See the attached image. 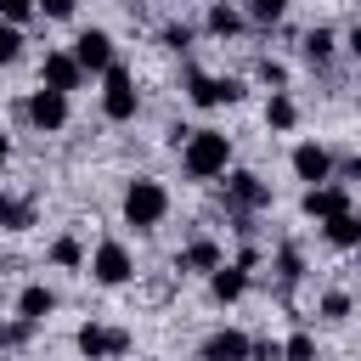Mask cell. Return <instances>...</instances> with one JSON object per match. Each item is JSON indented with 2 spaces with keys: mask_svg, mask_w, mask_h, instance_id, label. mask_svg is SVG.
Masks as SVG:
<instances>
[{
  "mask_svg": "<svg viewBox=\"0 0 361 361\" xmlns=\"http://www.w3.org/2000/svg\"><path fill=\"white\" fill-rule=\"evenodd\" d=\"M259 79H265L271 90H282V85H288V68H282V62H259Z\"/></svg>",
  "mask_w": 361,
  "mask_h": 361,
  "instance_id": "f546056e",
  "label": "cell"
},
{
  "mask_svg": "<svg viewBox=\"0 0 361 361\" xmlns=\"http://www.w3.org/2000/svg\"><path fill=\"white\" fill-rule=\"evenodd\" d=\"M305 214L310 220H338V214H350V192L344 186H305Z\"/></svg>",
  "mask_w": 361,
  "mask_h": 361,
  "instance_id": "8fae6325",
  "label": "cell"
},
{
  "mask_svg": "<svg viewBox=\"0 0 361 361\" xmlns=\"http://www.w3.org/2000/svg\"><path fill=\"white\" fill-rule=\"evenodd\" d=\"M39 85H51V90H79V85H85L79 56H73V51H45V62H39Z\"/></svg>",
  "mask_w": 361,
  "mask_h": 361,
  "instance_id": "ba28073f",
  "label": "cell"
},
{
  "mask_svg": "<svg viewBox=\"0 0 361 361\" xmlns=\"http://www.w3.org/2000/svg\"><path fill=\"white\" fill-rule=\"evenodd\" d=\"M6 158H11V141H6V130H0V164H6Z\"/></svg>",
  "mask_w": 361,
  "mask_h": 361,
  "instance_id": "e575fe53",
  "label": "cell"
},
{
  "mask_svg": "<svg viewBox=\"0 0 361 361\" xmlns=\"http://www.w3.org/2000/svg\"><path fill=\"white\" fill-rule=\"evenodd\" d=\"M299 51H305V62H316V68H322V62L333 56V28H310V34L299 39Z\"/></svg>",
  "mask_w": 361,
  "mask_h": 361,
  "instance_id": "ffe728a7",
  "label": "cell"
},
{
  "mask_svg": "<svg viewBox=\"0 0 361 361\" xmlns=\"http://www.w3.org/2000/svg\"><path fill=\"white\" fill-rule=\"evenodd\" d=\"M322 316L327 322H344L350 316V293H322Z\"/></svg>",
  "mask_w": 361,
  "mask_h": 361,
  "instance_id": "4316f807",
  "label": "cell"
},
{
  "mask_svg": "<svg viewBox=\"0 0 361 361\" xmlns=\"http://www.w3.org/2000/svg\"><path fill=\"white\" fill-rule=\"evenodd\" d=\"M226 203L231 209H265L271 203V186L254 169H237V175H226Z\"/></svg>",
  "mask_w": 361,
  "mask_h": 361,
  "instance_id": "30bf717a",
  "label": "cell"
},
{
  "mask_svg": "<svg viewBox=\"0 0 361 361\" xmlns=\"http://www.w3.org/2000/svg\"><path fill=\"white\" fill-rule=\"evenodd\" d=\"M51 310H56V293H51L45 282H28V288L17 293V316H23V322H45Z\"/></svg>",
  "mask_w": 361,
  "mask_h": 361,
  "instance_id": "9a60e30c",
  "label": "cell"
},
{
  "mask_svg": "<svg viewBox=\"0 0 361 361\" xmlns=\"http://www.w3.org/2000/svg\"><path fill=\"white\" fill-rule=\"evenodd\" d=\"M327 169H333V158H327L316 141H299V147H293V175H299L305 186H322V180H327Z\"/></svg>",
  "mask_w": 361,
  "mask_h": 361,
  "instance_id": "5bb4252c",
  "label": "cell"
},
{
  "mask_svg": "<svg viewBox=\"0 0 361 361\" xmlns=\"http://www.w3.org/2000/svg\"><path fill=\"white\" fill-rule=\"evenodd\" d=\"M186 96H192V107H231V102H243V85H237V79L192 73V79H186Z\"/></svg>",
  "mask_w": 361,
  "mask_h": 361,
  "instance_id": "52a82bcc",
  "label": "cell"
},
{
  "mask_svg": "<svg viewBox=\"0 0 361 361\" xmlns=\"http://www.w3.org/2000/svg\"><path fill=\"white\" fill-rule=\"evenodd\" d=\"M350 51H355V56H361V23H355V28H350Z\"/></svg>",
  "mask_w": 361,
  "mask_h": 361,
  "instance_id": "836d02e7",
  "label": "cell"
},
{
  "mask_svg": "<svg viewBox=\"0 0 361 361\" xmlns=\"http://www.w3.org/2000/svg\"><path fill=\"white\" fill-rule=\"evenodd\" d=\"M265 124H271V130H293V124H299V107H293L288 90H271V102H265Z\"/></svg>",
  "mask_w": 361,
  "mask_h": 361,
  "instance_id": "ac0fdd59",
  "label": "cell"
},
{
  "mask_svg": "<svg viewBox=\"0 0 361 361\" xmlns=\"http://www.w3.org/2000/svg\"><path fill=\"white\" fill-rule=\"evenodd\" d=\"M73 6H79V0H39V11H45V17H56V23H68V17H73Z\"/></svg>",
  "mask_w": 361,
  "mask_h": 361,
  "instance_id": "4dcf8cb0",
  "label": "cell"
},
{
  "mask_svg": "<svg viewBox=\"0 0 361 361\" xmlns=\"http://www.w3.org/2000/svg\"><path fill=\"white\" fill-rule=\"evenodd\" d=\"M220 259H226V254H220V243H209V237H192V243L180 248V259H175V265H180V271H214Z\"/></svg>",
  "mask_w": 361,
  "mask_h": 361,
  "instance_id": "2e32d148",
  "label": "cell"
},
{
  "mask_svg": "<svg viewBox=\"0 0 361 361\" xmlns=\"http://www.w3.org/2000/svg\"><path fill=\"white\" fill-rule=\"evenodd\" d=\"M164 45H169V51H186V45H192V28H186V23H169V28H164Z\"/></svg>",
  "mask_w": 361,
  "mask_h": 361,
  "instance_id": "f1b7e54d",
  "label": "cell"
},
{
  "mask_svg": "<svg viewBox=\"0 0 361 361\" xmlns=\"http://www.w3.org/2000/svg\"><path fill=\"white\" fill-rule=\"evenodd\" d=\"M299 271H305L299 248H282V254H276V276H282V282H299Z\"/></svg>",
  "mask_w": 361,
  "mask_h": 361,
  "instance_id": "484cf974",
  "label": "cell"
},
{
  "mask_svg": "<svg viewBox=\"0 0 361 361\" xmlns=\"http://www.w3.org/2000/svg\"><path fill=\"white\" fill-rule=\"evenodd\" d=\"M322 237L333 248H361V220L355 214H338V220H322Z\"/></svg>",
  "mask_w": 361,
  "mask_h": 361,
  "instance_id": "e0dca14e",
  "label": "cell"
},
{
  "mask_svg": "<svg viewBox=\"0 0 361 361\" xmlns=\"http://www.w3.org/2000/svg\"><path fill=\"white\" fill-rule=\"evenodd\" d=\"M226 164H231V135L226 130H192L180 141V169L192 180H214V175H226Z\"/></svg>",
  "mask_w": 361,
  "mask_h": 361,
  "instance_id": "6da1fadb",
  "label": "cell"
},
{
  "mask_svg": "<svg viewBox=\"0 0 361 361\" xmlns=\"http://www.w3.org/2000/svg\"><path fill=\"white\" fill-rule=\"evenodd\" d=\"M282 361H316V338H310V333H293V338L282 344Z\"/></svg>",
  "mask_w": 361,
  "mask_h": 361,
  "instance_id": "cb8c5ba5",
  "label": "cell"
},
{
  "mask_svg": "<svg viewBox=\"0 0 361 361\" xmlns=\"http://www.w3.org/2000/svg\"><path fill=\"white\" fill-rule=\"evenodd\" d=\"M350 180H361V158H355V164H350Z\"/></svg>",
  "mask_w": 361,
  "mask_h": 361,
  "instance_id": "d590c367",
  "label": "cell"
},
{
  "mask_svg": "<svg viewBox=\"0 0 361 361\" xmlns=\"http://www.w3.org/2000/svg\"><path fill=\"white\" fill-rule=\"evenodd\" d=\"M34 6H39V0H0V17H6V23H28Z\"/></svg>",
  "mask_w": 361,
  "mask_h": 361,
  "instance_id": "83f0119b",
  "label": "cell"
},
{
  "mask_svg": "<svg viewBox=\"0 0 361 361\" xmlns=\"http://www.w3.org/2000/svg\"><path fill=\"white\" fill-rule=\"evenodd\" d=\"M282 11H288V0H248V17H254V23H265V28H271V23H282Z\"/></svg>",
  "mask_w": 361,
  "mask_h": 361,
  "instance_id": "d4e9b609",
  "label": "cell"
},
{
  "mask_svg": "<svg viewBox=\"0 0 361 361\" xmlns=\"http://www.w3.org/2000/svg\"><path fill=\"white\" fill-rule=\"evenodd\" d=\"M17 56H23V23L0 17V62H17Z\"/></svg>",
  "mask_w": 361,
  "mask_h": 361,
  "instance_id": "603a6c76",
  "label": "cell"
},
{
  "mask_svg": "<svg viewBox=\"0 0 361 361\" xmlns=\"http://www.w3.org/2000/svg\"><path fill=\"white\" fill-rule=\"evenodd\" d=\"M0 361H6V350H0Z\"/></svg>",
  "mask_w": 361,
  "mask_h": 361,
  "instance_id": "8d00e7d4",
  "label": "cell"
},
{
  "mask_svg": "<svg viewBox=\"0 0 361 361\" xmlns=\"http://www.w3.org/2000/svg\"><path fill=\"white\" fill-rule=\"evenodd\" d=\"M73 344H79V355H85V361H113V355H130V333H124V327H96V322H85Z\"/></svg>",
  "mask_w": 361,
  "mask_h": 361,
  "instance_id": "5b68a950",
  "label": "cell"
},
{
  "mask_svg": "<svg viewBox=\"0 0 361 361\" xmlns=\"http://www.w3.org/2000/svg\"><path fill=\"white\" fill-rule=\"evenodd\" d=\"M248 361H282V344H271V338H259V344L248 350Z\"/></svg>",
  "mask_w": 361,
  "mask_h": 361,
  "instance_id": "1f68e13d",
  "label": "cell"
},
{
  "mask_svg": "<svg viewBox=\"0 0 361 361\" xmlns=\"http://www.w3.org/2000/svg\"><path fill=\"white\" fill-rule=\"evenodd\" d=\"M11 344H17V322H6V316H0V350H11Z\"/></svg>",
  "mask_w": 361,
  "mask_h": 361,
  "instance_id": "d6a6232c",
  "label": "cell"
},
{
  "mask_svg": "<svg viewBox=\"0 0 361 361\" xmlns=\"http://www.w3.org/2000/svg\"><path fill=\"white\" fill-rule=\"evenodd\" d=\"M23 113H28V124H34V130H62V124H68V90L39 85V90L23 102Z\"/></svg>",
  "mask_w": 361,
  "mask_h": 361,
  "instance_id": "8992f818",
  "label": "cell"
},
{
  "mask_svg": "<svg viewBox=\"0 0 361 361\" xmlns=\"http://www.w3.org/2000/svg\"><path fill=\"white\" fill-rule=\"evenodd\" d=\"M209 293H214L220 305H237V299L248 293V265H237V259L226 265V259H220V265L209 271Z\"/></svg>",
  "mask_w": 361,
  "mask_h": 361,
  "instance_id": "7c38bea8",
  "label": "cell"
},
{
  "mask_svg": "<svg viewBox=\"0 0 361 361\" xmlns=\"http://www.w3.org/2000/svg\"><path fill=\"white\" fill-rule=\"evenodd\" d=\"M73 56H79L85 73H107V68L118 62V56H113V39H107L102 28H85V34L73 39Z\"/></svg>",
  "mask_w": 361,
  "mask_h": 361,
  "instance_id": "9c48e42d",
  "label": "cell"
},
{
  "mask_svg": "<svg viewBox=\"0 0 361 361\" xmlns=\"http://www.w3.org/2000/svg\"><path fill=\"white\" fill-rule=\"evenodd\" d=\"M90 276L102 282V288H124L130 276H135V259H130V248L124 243H96V254H90Z\"/></svg>",
  "mask_w": 361,
  "mask_h": 361,
  "instance_id": "277c9868",
  "label": "cell"
},
{
  "mask_svg": "<svg viewBox=\"0 0 361 361\" xmlns=\"http://www.w3.org/2000/svg\"><path fill=\"white\" fill-rule=\"evenodd\" d=\"M51 265H62V271H79V265H85V248H79V237H56V243H51Z\"/></svg>",
  "mask_w": 361,
  "mask_h": 361,
  "instance_id": "44dd1931",
  "label": "cell"
},
{
  "mask_svg": "<svg viewBox=\"0 0 361 361\" xmlns=\"http://www.w3.org/2000/svg\"><path fill=\"white\" fill-rule=\"evenodd\" d=\"M135 107H141L135 79H130V68H124V62H113V68L102 73V113H107L113 124H130V118H135Z\"/></svg>",
  "mask_w": 361,
  "mask_h": 361,
  "instance_id": "3957f363",
  "label": "cell"
},
{
  "mask_svg": "<svg viewBox=\"0 0 361 361\" xmlns=\"http://www.w3.org/2000/svg\"><path fill=\"white\" fill-rule=\"evenodd\" d=\"M164 214H169V192H164V180H130L124 186V226H135V231H152V226H164Z\"/></svg>",
  "mask_w": 361,
  "mask_h": 361,
  "instance_id": "7a4b0ae2",
  "label": "cell"
},
{
  "mask_svg": "<svg viewBox=\"0 0 361 361\" xmlns=\"http://www.w3.org/2000/svg\"><path fill=\"white\" fill-rule=\"evenodd\" d=\"M28 226H34V209L0 192V231H28Z\"/></svg>",
  "mask_w": 361,
  "mask_h": 361,
  "instance_id": "d6986e66",
  "label": "cell"
},
{
  "mask_svg": "<svg viewBox=\"0 0 361 361\" xmlns=\"http://www.w3.org/2000/svg\"><path fill=\"white\" fill-rule=\"evenodd\" d=\"M243 28V11H231V6H209V34H220V39H231Z\"/></svg>",
  "mask_w": 361,
  "mask_h": 361,
  "instance_id": "7402d4cb",
  "label": "cell"
},
{
  "mask_svg": "<svg viewBox=\"0 0 361 361\" xmlns=\"http://www.w3.org/2000/svg\"><path fill=\"white\" fill-rule=\"evenodd\" d=\"M248 350H254V338H248V333H237V327H220V333H209V344H203V361H248Z\"/></svg>",
  "mask_w": 361,
  "mask_h": 361,
  "instance_id": "4fadbf2b",
  "label": "cell"
},
{
  "mask_svg": "<svg viewBox=\"0 0 361 361\" xmlns=\"http://www.w3.org/2000/svg\"><path fill=\"white\" fill-rule=\"evenodd\" d=\"M355 220H361V214H355Z\"/></svg>",
  "mask_w": 361,
  "mask_h": 361,
  "instance_id": "74e56055",
  "label": "cell"
}]
</instances>
